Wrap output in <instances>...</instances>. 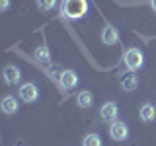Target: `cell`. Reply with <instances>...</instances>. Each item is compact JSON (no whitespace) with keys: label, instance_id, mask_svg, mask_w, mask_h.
<instances>
[{"label":"cell","instance_id":"1","mask_svg":"<svg viewBox=\"0 0 156 146\" xmlns=\"http://www.w3.org/2000/svg\"><path fill=\"white\" fill-rule=\"evenodd\" d=\"M88 12V0H62L61 14L68 19H80Z\"/></svg>","mask_w":156,"mask_h":146},{"label":"cell","instance_id":"2","mask_svg":"<svg viewBox=\"0 0 156 146\" xmlns=\"http://www.w3.org/2000/svg\"><path fill=\"white\" fill-rule=\"evenodd\" d=\"M123 62H125V66L129 68L131 72H135V70H139V68H143V64H144V55L140 53V49L131 47V49H127V51H125Z\"/></svg>","mask_w":156,"mask_h":146},{"label":"cell","instance_id":"3","mask_svg":"<svg viewBox=\"0 0 156 146\" xmlns=\"http://www.w3.org/2000/svg\"><path fill=\"white\" fill-rule=\"evenodd\" d=\"M20 99L26 101V103H33V101L39 99V88L33 84V82H26V84L20 86Z\"/></svg>","mask_w":156,"mask_h":146},{"label":"cell","instance_id":"4","mask_svg":"<svg viewBox=\"0 0 156 146\" xmlns=\"http://www.w3.org/2000/svg\"><path fill=\"white\" fill-rule=\"evenodd\" d=\"M109 136L113 140H117V142H123V140H127V136H129V127H127L125 121H113L109 127Z\"/></svg>","mask_w":156,"mask_h":146},{"label":"cell","instance_id":"5","mask_svg":"<svg viewBox=\"0 0 156 146\" xmlns=\"http://www.w3.org/2000/svg\"><path fill=\"white\" fill-rule=\"evenodd\" d=\"M100 117L104 123H113V121H117V117H119V107H117L115 101H105L104 105H101L100 109Z\"/></svg>","mask_w":156,"mask_h":146},{"label":"cell","instance_id":"6","mask_svg":"<svg viewBox=\"0 0 156 146\" xmlns=\"http://www.w3.org/2000/svg\"><path fill=\"white\" fill-rule=\"evenodd\" d=\"M139 117H140V121L143 123H152V121H156V105L154 103H150V101H146V103L140 105V109H139Z\"/></svg>","mask_w":156,"mask_h":146},{"label":"cell","instance_id":"7","mask_svg":"<svg viewBox=\"0 0 156 146\" xmlns=\"http://www.w3.org/2000/svg\"><path fill=\"white\" fill-rule=\"evenodd\" d=\"M4 82H6L8 86H14V84H18L20 82V78H22V72H20V68L16 64H8V66H4Z\"/></svg>","mask_w":156,"mask_h":146},{"label":"cell","instance_id":"8","mask_svg":"<svg viewBox=\"0 0 156 146\" xmlns=\"http://www.w3.org/2000/svg\"><path fill=\"white\" fill-rule=\"evenodd\" d=\"M58 82L65 90H72L76 84H78V74L74 70H62L61 76H58Z\"/></svg>","mask_w":156,"mask_h":146},{"label":"cell","instance_id":"9","mask_svg":"<svg viewBox=\"0 0 156 146\" xmlns=\"http://www.w3.org/2000/svg\"><path fill=\"white\" fill-rule=\"evenodd\" d=\"M101 43L104 45H115V43H119V31L113 26L107 23L104 27V31H101Z\"/></svg>","mask_w":156,"mask_h":146},{"label":"cell","instance_id":"10","mask_svg":"<svg viewBox=\"0 0 156 146\" xmlns=\"http://www.w3.org/2000/svg\"><path fill=\"white\" fill-rule=\"evenodd\" d=\"M119 86L123 88L125 92H135L136 86H139V78H136L135 72H129V74H123L119 80Z\"/></svg>","mask_w":156,"mask_h":146},{"label":"cell","instance_id":"11","mask_svg":"<svg viewBox=\"0 0 156 146\" xmlns=\"http://www.w3.org/2000/svg\"><path fill=\"white\" fill-rule=\"evenodd\" d=\"M18 109H20V105H18V99L14 96H4L2 97V111L6 115H14V113H18Z\"/></svg>","mask_w":156,"mask_h":146},{"label":"cell","instance_id":"12","mask_svg":"<svg viewBox=\"0 0 156 146\" xmlns=\"http://www.w3.org/2000/svg\"><path fill=\"white\" fill-rule=\"evenodd\" d=\"M76 103H78V107H82V109H88V107L94 105V96H92L88 90H84V92H80V94L76 96Z\"/></svg>","mask_w":156,"mask_h":146},{"label":"cell","instance_id":"13","mask_svg":"<svg viewBox=\"0 0 156 146\" xmlns=\"http://www.w3.org/2000/svg\"><path fill=\"white\" fill-rule=\"evenodd\" d=\"M33 57H35V61L39 62H43V64H51V53H49V49L47 45H41V47H37L35 49V53H33Z\"/></svg>","mask_w":156,"mask_h":146},{"label":"cell","instance_id":"14","mask_svg":"<svg viewBox=\"0 0 156 146\" xmlns=\"http://www.w3.org/2000/svg\"><path fill=\"white\" fill-rule=\"evenodd\" d=\"M82 146H104L101 144V136L98 133H90L84 136V140H82Z\"/></svg>","mask_w":156,"mask_h":146},{"label":"cell","instance_id":"15","mask_svg":"<svg viewBox=\"0 0 156 146\" xmlns=\"http://www.w3.org/2000/svg\"><path fill=\"white\" fill-rule=\"evenodd\" d=\"M35 2H37V8L41 12H51L57 6V0H35Z\"/></svg>","mask_w":156,"mask_h":146},{"label":"cell","instance_id":"16","mask_svg":"<svg viewBox=\"0 0 156 146\" xmlns=\"http://www.w3.org/2000/svg\"><path fill=\"white\" fill-rule=\"evenodd\" d=\"M8 8H10V0H0V10H2V12H6Z\"/></svg>","mask_w":156,"mask_h":146},{"label":"cell","instance_id":"17","mask_svg":"<svg viewBox=\"0 0 156 146\" xmlns=\"http://www.w3.org/2000/svg\"><path fill=\"white\" fill-rule=\"evenodd\" d=\"M150 8H152L154 12H156V0H150Z\"/></svg>","mask_w":156,"mask_h":146}]
</instances>
